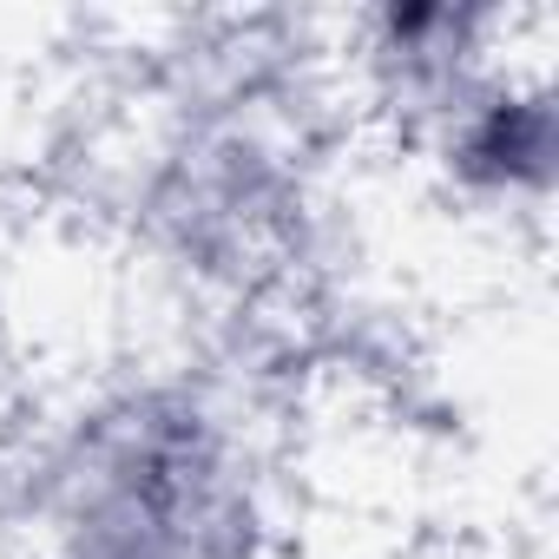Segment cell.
<instances>
[{
    "label": "cell",
    "mask_w": 559,
    "mask_h": 559,
    "mask_svg": "<svg viewBox=\"0 0 559 559\" xmlns=\"http://www.w3.org/2000/svg\"><path fill=\"white\" fill-rule=\"evenodd\" d=\"M21 533L34 559H257L243 415L178 369L86 395L21 461Z\"/></svg>",
    "instance_id": "obj_1"
},
{
    "label": "cell",
    "mask_w": 559,
    "mask_h": 559,
    "mask_svg": "<svg viewBox=\"0 0 559 559\" xmlns=\"http://www.w3.org/2000/svg\"><path fill=\"white\" fill-rule=\"evenodd\" d=\"M402 132L428 152L441 185L480 211H546L552 198V171H559L552 86L546 73H526L507 53L480 60Z\"/></svg>",
    "instance_id": "obj_2"
}]
</instances>
